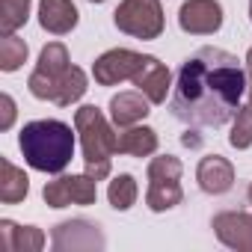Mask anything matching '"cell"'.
Here are the masks:
<instances>
[{
	"label": "cell",
	"instance_id": "6da1fadb",
	"mask_svg": "<svg viewBox=\"0 0 252 252\" xmlns=\"http://www.w3.org/2000/svg\"><path fill=\"white\" fill-rule=\"evenodd\" d=\"M246 71L240 60L222 48H199L178 68L172 116L193 128H222L240 110Z\"/></svg>",
	"mask_w": 252,
	"mask_h": 252
},
{
	"label": "cell",
	"instance_id": "7a4b0ae2",
	"mask_svg": "<svg viewBox=\"0 0 252 252\" xmlns=\"http://www.w3.org/2000/svg\"><path fill=\"white\" fill-rule=\"evenodd\" d=\"M27 86L42 101H54L60 107H71L86 92V74H83V68L68 63V48L63 42H51V45L42 48L39 65L33 68Z\"/></svg>",
	"mask_w": 252,
	"mask_h": 252
},
{
	"label": "cell",
	"instance_id": "3957f363",
	"mask_svg": "<svg viewBox=\"0 0 252 252\" xmlns=\"http://www.w3.org/2000/svg\"><path fill=\"white\" fill-rule=\"evenodd\" d=\"M24 160L39 172H63L74 158V134L60 119L27 122L18 134Z\"/></svg>",
	"mask_w": 252,
	"mask_h": 252
},
{
	"label": "cell",
	"instance_id": "277c9868",
	"mask_svg": "<svg viewBox=\"0 0 252 252\" xmlns=\"http://www.w3.org/2000/svg\"><path fill=\"white\" fill-rule=\"evenodd\" d=\"M74 131L80 134V146H83V163H86V175H92L95 181H104L110 175V163L113 155L119 152L116 143L119 137L113 134L110 122L104 119V113L95 104H86L74 113Z\"/></svg>",
	"mask_w": 252,
	"mask_h": 252
},
{
	"label": "cell",
	"instance_id": "5b68a950",
	"mask_svg": "<svg viewBox=\"0 0 252 252\" xmlns=\"http://www.w3.org/2000/svg\"><path fill=\"white\" fill-rule=\"evenodd\" d=\"M181 160L172 155H160L149 163V190H146V205L152 211H169L175 205H181L184 190H181Z\"/></svg>",
	"mask_w": 252,
	"mask_h": 252
},
{
	"label": "cell",
	"instance_id": "8992f818",
	"mask_svg": "<svg viewBox=\"0 0 252 252\" xmlns=\"http://www.w3.org/2000/svg\"><path fill=\"white\" fill-rule=\"evenodd\" d=\"M113 24L134 39H158L163 33V6L160 0H122L113 12Z\"/></svg>",
	"mask_w": 252,
	"mask_h": 252
},
{
	"label": "cell",
	"instance_id": "52a82bcc",
	"mask_svg": "<svg viewBox=\"0 0 252 252\" xmlns=\"http://www.w3.org/2000/svg\"><path fill=\"white\" fill-rule=\"evenodd\" d=\"M45 202L51 208L65 205H95L98 199V181L92 175H60L57 181H48L42 190Z\"/></svg>",
	"mask_w": 252,
	"mask_h": 252
},
{
	"label": "cell",
	"instance_id": "ba28073f",
	"mask_svg": "<svg viewBox=\"0 0 252 252\" xmlns=\"http://www.w3.org/2000/svg\"><path fill=\"white\" fill-rule=\"evenodd\" d=\"M146 57L137 54V51H128V48H113L107 54H101L92 65V74H95V83L98 86H116L122 80H134V74L143 68Z\"/></svg>",
	"mask_w": 252,
	"mask_h": 252
},
{
	"label": "cell",
	"instance_id": "9c48e42d",
	"mask_svg": "<svg viewBox=\"0 0 252 252\" xmlns=\"http://www.w3.org/2000/svg\"><path fill=\"white\" fill-rule=\"evenodd\" d=\"M178 24L184 33L211 36L222 27V6L217 0H187L178 9Z\"/></svg>",
	"mask_w": 252,
	"mask_h": 252
},
{
	"label": "cell",
	"instance_id": "30bf717a",
	"mask_svg": "<svg viewBox=\"0 0 252 252\" xmlns=\"http://www.w3.org/2000/svg\"><path fill=\"white\" fill-rule=\"evenodd\" d=\"M214 234L220 243L237 249V252H252V214L246 211H222L211 222Z\"/></svg>",
	"mask_w": 252,
	"mask_h": 252
},
{
	"label": "cell",
	"instance_id": "8fae6325",
	"mask_svg": "<svg viewBox=\"0 0 252 252\" xmlns=\"http://www.w3.org/2000/svg\"><path fill=\"white\" fill-rule=\"evenodd\" d=\"M51 243H54V249H101L104 246V234L98 231L95 222L65 220V222L54 225Z\"/></svg>",
	"mask_w": 252,
	"mask_h": 252
},
{
	"label": "cell",
	"instance_id": "7c38bea8",
	"mask_svg": "<svg viewBox=\"0 0 252 252\" xmlns=\"http://www.w3.org/2000/svg\"><path fill=\"white\" fill-rule=\"evenodd\" d=\"M196 181L205 193L211 196H220V193H228L231 184H234V166L222 158V155H208L199 160L196 166Z\"/></svg>",
	"mask_w": 252,
	"mask_h": 252
},
{
	"label": "cell",
	"instance_id": "4fadbf2b",
	"mask_svg": "<svg viewBox=\"0 0 252 252\" xmlns=\"http://www.w3.org/2000/svg\"><path fill=\"white\" fill-rule=\"evenodd\" d=\"M134 83H137V89H140L152 104H163L166 95H169L172 74H169V68H166L158 57H146L143 68L134 74Z\"/></svg>",
	"mask_w": 252,
	"mask_h": 252
},
{
	"label": "cell",
	"instance_id": "5bb4252c",
	"mask_svg": "<svg viewBox=\"0 0 252 252\" xmlns=\"http://www.w3.org/2000/svg\"><path fill=\"white\" fill-rule=\"evenodd\" d=\"M149 98L137 89V92H119V95H113V101H110V119H113V125L116 128H131V125H137V122H143L152 110H149Z\"/></svg>",
	"mask_w": 252,
	"mask_h": 252
},
{
	"label": "cell",
	"instance_id": "9a60e30c",
	"mask_svg": "<svg viewBox=\"0 0 252 252\" xmlns=\"http://www.w3.org/2000/svg\"><path fill=\"white\" fill-rule=\"evenodd\" d=\"M39 24L54 36H65L77 27V6L71 0H42L39 3Z\"/></svg>",
	"mask_w": 252,
	"mask_h": 252
},
{
	"label": "cell",
	"instance_id": "2e32d148",
	"mask_svg": "<svg viewBox=\"0 0 252 252\" xmlns=\"http://www.w3.org/2000/svg\"><path fill=\"white\" fill-rule=\"evenodd\" d=\"M45 234L36 225H15L12 220H0V249L3 252H39Z\"/></svg>",
	"mask_w": 252,
	"mask_h": 252
},
{
	"label": "cell",
	"instance_id": "e0dca14e",
	"mask_svg": "<svg viewBox=\"0 0 252 252\" xmlns=\"http://www.w3.org/2000/svg\"><path fill=\"white\" fill-rule=\"evenodd\" d=\"M30 193V178L24 169H18L9 158H0V202L3 205H18Z\"/></svg>",
	"mask_w": 252,
	"mask_h": 252
},
{
	"label": "cell",
	"instance_id": "ac0fdd59",
	"mask_svg": "<svg viewBox=\"0 0 252 252\" xmlns=\"http://www.w3.org/2000/svg\"><path fill=\"white\" fill-rule=\"evenodd\" d=\"M119 155H131V158H149L158 152V134L152 128H140V125H131L119 134V143H116Z\"/></svg>",
	"mask_w": 252,
	"mask_h": 252
},
{
	"label": "cell",
	"instance_id": "d6986e66",
	"mask_svg": "<svg viewBox=\"0 0 252 252\" xmlns=\"http://www.w3.org/2000/svg\"><path fill=\"white\" fill-rule=\"evenodd\" d=\"M137 196H140V190H137V178L128 175V172L116 175V178L110 181V187H107V199H110V205H113L116 211H128V208L137 202Z\"/></svg>",
	"mask_w": 252,
	"mask_h": 252
},
{
	"label": "cell",
	"instance_id": "ffe728a7",
	"mask_svg": "<svg viewBox=\"0 0 252 252\" xmlns=\"http://www.w3.org/2000/svg\"><path fill=\"white\" fill-rule=\"evenodd\" d=\"M27 63V42L18 39L15 33H6L0 39V68L3 71H18Z\"/></svg>",
	"mask_w": 252,
	"mask_h": 252
},
{
	"label": "cell",
	"instance_id": "44dd1931",
	"mask_svg": "<svg viewBox=\"0 0 252 252\" xmlns=\"http://www.w3.org/2000/svg\"><path fill=\"white\" fill-rule=\"evenodd\" d=\"M30 18V0H0V30L15 33Z\"/></svg>",
	"mask_w": 252,
	"mask_h": 252
},
{
	"label": "cell",
	"instance_id": "7402d4cb",
	"mask_svg": "<svg viewBox=\"0 0 252 252\" xmlns=\"http://www.w3.org/2000/svg\"><path fill=\"white\" fill-rule=\"evenodd\" d=\"M228 143L234 149H249L252 146V104L249 107H240L234 113V125H231Z\"/></svg>",
	"mask_w": 252,
	"mask_h": 252
},
{
	"label": "cell",
	"instance_id": "603a6c76",
	"mask_svg": "<svg viewBox=\"0 0 252 252\" xmlns=\"http://www.w3.org/2000/svg\"><path fill=\"white\" fill-rule=\"evenodd\" d=\"M0 107H3V116H0V131H6V128H12V122H15V101H12V95H0Z\"/></svg>",
	"mask_w": 252,
	"mask_h": 252
},
{
	"label": "cell",
	"instance_id": "cb8c5ba5",
	"mask_svg": "<svg viewBox=\"0 0 252 252\" xmlns=\"http://www.w3.org/2000/svg\"><path fill=\"white\" fill-rule=\"evenodd\" d=\"M246 92H249V104H252V65L246 68Z\"/></svg>",
	"mask_w": 252,
	"mask_h": 252
},
{
	"label": "cell",
	"instance_id": "d4e9b609",
	"mask_svg": "<svg viewBox=\"0 0 252 252\" xmlns=\"http://www.w3.org/2000/svg\"><path fill=\"white\" fill-rule=\"evenodd\" d=\"M246 65H252V48H249V54H246Z\"/></svg>",
	"mask_w": 252,
	"mask_h": 252
},
{
	"label": "cell",
	"instance_id": "484cf974",
	"mask_svg": "<svg viewBox=\"0 0 252 252\" xmlns=\"http://www.w3.org/2000/svg\"><path fill=\"white\" fill-rule=\"evenodd\" d=\"M246 196H249V205H252V187H249V193H246Z\"/></svg>",
	"mask_w": 252,
	"mask_h": 252
},
{
	"label": "cell",
	"instance_id": "4316f807",
	"mask_svg": "<svg viewBox=\"0 0 252 252\" xmlns=\"http://www.w3.org/2000/svg\"><path fill=\"white\" fill-rule=\"evenodd\" d=\"M249 18H252V0H249Z\"/></svg>",
	"mask_w": 252,
	"mask_h": 252
},
{
	"label": "cell",
	"instance_id": "83f0119b",
	"mask_svg": "<svg viewBox=\"0 0 252 252\" xmlns=\"http://www.w3.org/2000/svg\"><path fill=\"white\" fill-rule=\"evenodd\" d=\"M92 3H104V0H92Z\"/></svg>",
	"mask_w": 252,
	"mask_h": 252
}]
</instances>
